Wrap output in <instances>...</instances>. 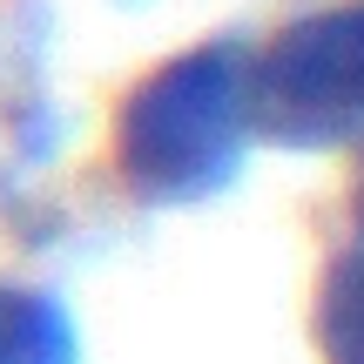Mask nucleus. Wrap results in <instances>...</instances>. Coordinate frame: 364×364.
<instances>
[{
	"label": "nucleus",
	"mask_w": 364,
	"mask_h": 364,
	"mask_svg": "<svg viewBox=\"0 0 364 364\" xmlns=\"http://www.w3.org/2000/svg\"><path fill=\"white\" fill-rule=\"evenodd\" d=\"M250 48L203 41L162 68H149L115 108V176L149 209H196L216 203L250 162Z\"/></svg>",
	"instance_id": "obj_1"
},
{
	"label": "nucleus",
	"mask_w": 364,
	"mask_h": 364,
	"mask_svg": "<svg viewBox=\"0 0 364 364\" xmlns=\"http://www.w3.org/2000/svg\"><path fill=\"white\" fill-rule=\"evenodd\" d=\"M250 122L304 156L364 142V0L317 7L250 54Z\"/></svg>",
	"instance_id": "obj_2"
},
{
	"label": "nucleus",
	"mask_w": 364,
	"mask_h": 364,
	"mask_svg": "<svg viewBox=\"0 0 364 364\" xmlns=\"http://www.w3.org/2000/svg\"><path fill=\"white\" fill-rule=\"evenodd\" d=\"M0 364H81L75 311L41 284H0Z\"/></svg>",
	"instance_id": "obj_3"
},
{
	"label": "nucleus",
	"mask_w": 364,
	"mask_h": 364,
	"mask_svg": "<svg viewBox=\"0 0 364 364\" xmlns=\"http://www.w3.org/2000/svg\"><path fill=\"white\" fill-rule=\"evenodd\" d=\"M311 338L324 364H364V230L344 250H331L311 304Z\"/></svg>",
	"instance_id": "obj_4"
},
{
	"label": "nucleus",
	"mask_w": 364,
	"mask_h": 364,
	"mask_svg": "<svg viewBox=\"0 0 364 364\" xmlns=\"http://www.w3.org/2000/svg\"><path fill=\"white\" fill-rule=\"evenodd\" d=\"M364 149V142H358ZM351 203H358V230H364V156H358V182H351Z\"/></svg>",
	"instance_id": "obj_5"
}]
</instances>
